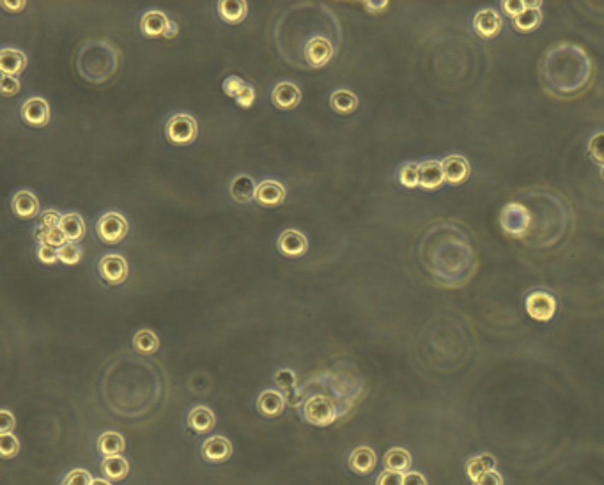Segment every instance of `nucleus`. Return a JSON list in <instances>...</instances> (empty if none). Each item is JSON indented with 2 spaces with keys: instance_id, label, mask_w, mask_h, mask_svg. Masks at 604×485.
Masks as SVG:
<instances>
[{
  "instance_id": "9",
  "label": "nucleus",
  "mask_w": 604,
  "mask_h": 485,
  "mask_svg": "<svg viewBox=\"0 0 604 485\" xmlns=\"http://www.w3.org/2000/svg\"><path fill=\"white\" fill-rule=\"evenodd\" d=\"M97 273L108 285H121L130 275L128 261L119 253H107L97 263Z\"/></svg>"
},
{
  "instance_id": "21",
  "label": "nucleus",
  "mask_w": 604,
  "mask_h": 485,
  "mask_svg": "<svg viewBox=\"0 0 604 485\" xmlns=\"http://www.w3.org/2000/svg\"><path fill=\"white\" fill-rule=\"evenodd\" d=\"M230 455H232V445L222 436L206 439L202 445V457L209 462H225Z\"/></svg>"
},
{
  "instance_id": "15",
  "label": "nucleus",
  "mask_w": 604,
  "mask_h": 485,
  "mask_svg": "<svg viewBox=\"0 0 604 485\" xmlns=\"http://www.w3.org/2000/svg\"><path fill=\"white\" fill-rule=\"evenodd\" d=\"M302 101V90L292 82H280L271 90V103L278 110H295Z\"/></svg>"
},
{
  "instance_id": "42",
  "label": "nucleus",
  "mask_w": 604,
  "mask_h": 485,
  "mask_svg": "<svg viewBox=\"0 0 604 485\" xmlns=\"http://www.w3.org/2000/svg\"><path fill=\"white\" fill-rule=\"evenodd\" d=\"M93 484V477L89 471L85 469H73L71 473L66 474L62 485H90Z\"/></svg>"
},
{
  "instance_id": "34",
  "label": "nucleus",
  "mask_w": 604,
  "mask_h": 485,
  "mask_svg": "<svg viewBox=\"0 0 604 485\" xmlns=\"http://www.w3.org/2000/svg\"><path fill=\"white\" fill-rule=\"evenodd\" d=\"M385 466L390 471H408L411 467V455L404 448H392L385 455Z\"/></svg>"
},
{
  "instance_id": "25",
  "label": "nucleus",
  "mask_w": 604,
  "mask_h": 485,
  "mask_svg": "<svg viewBox=\"0 0 604 485\" xmlns=\"http://www.w3.org/2000/svg\"><path fill=\"white\" fill-rule=\"evenodd\" d=\"M378 457H376L374 450L369 446H360V448L353 450L351 457H349V467L358 474H369L374 471Z\"/></svg>"
},
{
  "instance_id": "4",
  "label": "nucleus",
  "mask_w": 604,
  "mask_h": 485,
  "mask_svg": "<svg viewBox=\"0 0 604 485\" xmlns=\"http://www.w3.org/2000/svg\"><path fill=\"white\" fill-rule=\"evenodd\" d=\"M502 230L507 234L512 239H518L525 243L532 232V215L525 202L512 200L507 202L504 208L500 209V216H498Z\"/></svg>"
},
{
  "instance_id": "44",
  "label": "nucleus",
  "mask_w": 604,
  "mask_h": 485,
  "mask_svg": "<svg viewBox=\"0 0 604 485\" xmlns=\"http://www.w3.org/2000/svg\"><path fill=\"white\" fill-rule=\"evenodd\" d=\"M36 256L43 264H55L59 261V250L43 243V245L37 246Z\"/></svg>"
},
{
  "instance_id": "38",
  "label": "nucleus",
  "mask_w": 604,
  "mask_h": 485,
  "mask_svg": "<svg viewBox=\"0 0 604 485\" xmlns=\"http://www.w3.org/2000/svg\"><path fill=\"white\" fill-rule=\"evenodd\" d=\"M82 256V249H80L76 243H69L68 241L64 246L59 249V261H61L62 264H66V266H75V264H78Z\"/></svg>"
},
{
  "instance_id": "43",
  "label": "nucleus",
  "mask_w": 604,
  "mask_h": 485,
  "mask_svg": "<svg viewBox=\"0 0 604 485\" xmlns=\"http://www.w3.org/2000/svg\"><path fill=\"white\" fill-rule=\"evenodd\" d=\"M245 85L247 83L243 82L239 76H227V80L223 82V92H225L227 96H230V97H234V100H236Z\"/></svg>"
},
{
  "instance_id": "17",
  "label": "nucleus",
  "mask_w": 604,
  "mask_h": 485,
  "mask_svg": "<svg viewBox=\"0 0 604 485\" xmlns=\"http://www.w3.org/2000/svg\"><path fill=\"white\" fill-rule=\"evenodd\" d=\"M473 29L484 40H493L502 32V18L495 9H480L473 18Z\"/></svg>"
},
{
  "instance_id": "47",
  "label": "nucleus",
  "mask_w": 604,
  "mask_h": 485,
  "mask_svg": "<svg viewBox=\"0 0 604 485\" xmlns=\"http://www.w3.org/2000/svg\"><path fill=\"white\" fill-rule=\"evenodd\" d=\"M404 474L399 471H390L385 469L378 478V484L376 485H403Z\"/></svg>"
},
{
  "instance_id": "12",
  "label": "nucleus",
  "mask_w": 604,
  "mask_h": 485,
  "mask_svg": "<svg viewBox=\"0 0 604 485\" xmlns=\"http://www.w3.org/2000/svg\"><path fill=\"white\" fill-rule=\"evenodd\" d=\"M277 249L288 259H298L303 257L309 250V239L303 232L296 229H288L278 236Z\"/></svg>"
},
{
  "instance_id": "8",
  "label": "nucleus",
  "mask_w": 604,
  "mask_h": 485,
  "mask_svg": "<svg viewBox=\"0 0 604 485\" xmlns=\"http://www.w3.org/2000/svg\"><path fill=\"white\" fill-rule=\"evenodd\" d=\"M141 32L149 40H156V37H174L177 34V25L167 18L165 13L162 11H148L142 15L141 20Z\"/></svg>"
},
{
  "instance_id": "6",
  "label": "nucleus",
  "mask_w": 604,
  "mask_h": 485,
  "mask_svg": "<svg viewBox=\"0 0 604 485\" xmlns=\"http://www.w3.org/2000/svg\"><path fill=\"white\" fill-rule=\"evenodd\" d=\"M165 137L174 145H190L197 138V123L190 114H174L165 124Z\"/></svg>"
},
{
  "instance_id": "18",
  "label": "nucleus",
  "mask_w": 604,
  "mask_h": 485,
  "mask_svg": "<svg viewBox=\"0 0 604 485\" xmlns=\"http://www.w3.org/2000/svg\"><path fill=\"white\" fill-rule=\"evenodd\" d=\"M11 209L20 220L36 218L40 215V198L29 190H20L11 200Z\"/></svg>"
},
{
  "instance_id": "20",
  "label": "nucleus",
  "mask_w": 604,
  "mask_h": 485,
  "mask_svg": "<svg viewBox=\"0 0 604 485\" xmlns=\"http://www.w3.org/2000/svg\"><path fill=\"white\" fill-rule=\"evenodd\" d=\"M256 181L250 176H247V174H237V176L232 177V181H230L229 184L230 197L236 202H239V204L252 202L254 198H256Z\"/></svg>"
},
{
  "instance_id": "14",
  "label": "nucleus",
  "mask_w": 604,
  "mask_h": 485,
  "mask_svg": "<svg viewBox=\"0 0 604 485\" xmlns=\"http://www.w3.org/2000/svg\"><path fill=\"white\" fill-rule=\"evenodd\" d=\"M442 167L443 174H445V183L452 184V186H459V184L466 183L471 174L470 162L463 155L446 156L442 162Z\"/></svg>"
},
{
  "instance_id": "48",
  "label": "nucleus",
  "mask_w": 604,
  "mask_h": 485,
  "mask_svg": "<svg viewBox=\"0 0 604 485\" xmlns=\"http://www.w3.org/2000/svg\"><path fill=\"white\" fill-rule=\"evenodd\" d=\"M254 100H256V90H254L252 85L247 83V85L243 87V90L239 92V96L236 97V103L239 104L241 108H250L254 104Z\"/></svg>"
},
{
  "instance_id": "3",
  "label": "nucleus",
  "mask_w": 604,
  "mask_h": 485,
  "mask_svg": "<svg viewBox=\"0 0 604 485\" xmlns=\"http://www.w3.org/2000/svg\"><path fill=\"white\" fill-rule=\"evenodd\" d=\"M532 215V232L525 241L528 246H553L564 239L571 227V209L560 195L550 190H530L519 197Z\"/></svg>"
},
{
  "instance_id": "13",
  "label": "nucleus",
  "mask_w": 604,
  "mask_h": 485,
  "mask_svg": "<svg viewBox=\"0 0 604 485\" xmlns=\"http://www.w3.org/2000/svg\"><path fill=\"white\" fill-rule=\"evenodd\" d=\"M333 44H331L326 37L321 36L312 37V40L305 44V50H303L305 61L309 62L310 68H323V66H326L328 62L331 61V57H333Z\"/></svg>"
},
{
  "instance_id": "35",
  "label": "nucleus",
  "mask_w": 604,
  "mask_h": 485,
  "mask_svg": "<svg viewBox=\"0 0 604 485\" xmlns=\"http://www.w3.org/2000/svg\"><path fill=\"white\" fill-rule=\"evenodd\" d=\"M34 237H36V241L40 243V245H50L54 246V249H61V246H64L66 243H68V239H66L64 232L61 230V227H57V229H40V227H36L34 229Z\"/></svg>"
},
{
  "instance_id": "52",
  "label": "nucleus",
  "mask_w": 604,
  "mask_h": 485,
  "mask_svg": "<svg viewBox=\"0 0 604 485\" xmlns=\"http://www.w3.org/2000/svg\"><path fill=\"white\" fill-rule=\"evenodd\" d=\"M27 6L25 0H20V2H8V0H2V8L9 13H20L23 11Z\"/></svg>"
},
{
  "instance_id": "49",
  "label": "nucleus",
  "mask_w": 604,
  "mask_h": 485,
  "mask_svg": "<svg viewBox=\"0 0 604 485\" xmlns=\"http://www.w3.org/2000/svg\"><path fill=\"white\" fill-rule=\"evenodd\" d=\"M473 485H504V478L498 471H491V473L484 474L477 481H473Z\"/></svg>"
},
{
  "instance_id": "45",
  "label": "nucleus",
  "mask_w": 604,
  "mask_h": 485,
  "mask_svg": "<svg viewBox=\"0 0 604 485\" xmlns=\"http://www.w3.org/2000/svg\"><path fill=\"white\" fill-rule=\"evenodd\" d=\"M528 6L530 2H525V0H507V2H502V9H504L505 15L511 16V18H516L518 15H521Z\"/></svg>"
},
{
  "instance_id": "19",
  "label": "nucleus",
  "mask_w": 604,
  "mask_h": 485,
  "mask_svg": "<svg viewBox=\"0 0 604 485\" xmlns=\"http://www.w3.org/2000/svg\"><path fill=\"white\" fill-rule=\"evenodd\" d=\"M27 68V55L16 48H4L0 52V71L2 76H16L22 75Z\"/></svg>"
},
{
  "instance_id": "28",
  "label": "nucleus",
  "mask_w": 604,
  "mask_h": 485,
  "mask_svg": "<svg viewBox=\"0 0 604 485\" xmlns=\"http://www.w3.org/2000/svg\"><path fill=\"white\" fill-rule=\"evenodd\" d=\"M59 227H61V230L64 232L66 239L69 243H78L85 236V223H83V218L78 212H66V215H62L61 225Z\"/></svg>"
},
{
  "instance_id": "30",
  "label": "nucleus",
  "mask_w": 604,
  "mask_h": 485,
  "mask_svg": "<svg viewBox=\"0 0 604 485\" xmlns=\"http://www.w3.org/2000/svg\"><path fill=\"white\" fill-rule=\"evenodd\" d=\"M215 414L211 409L204 406H197L190 411L188 414V425L194 429L195 432H208L215 427Z\"/></svg>"
},
{
  "instance_id": "2",
  "label": "nucleus",
  "mask_w": 604,
  "mask_h": 485,
  "mask_svg": "<svg viewBox=\"0 0 604 485\" xmlns=\"http://www.w3.org/2000/svg\"><path fill=\"white\" fill-rule=\"evenodd\" d=\"M540 80L550 94L574 97L585 92L592 82V59L574 43H558L540 61Z\"/></svg>"
},
{
  "instance_id": "29",
  "label": "nucleus",
  "mask_w": 604,
  "mask_h": 485,
  "mask_svg": "<svg viewBox=\"0 0 604 485\" xmlns=\"http://www.w3.org/2000/svg\"><path fill=\"white\" fill-rule=\"evenodd\" d=\"M330 107L333 108L337 114L349 115L358 108V96L348 89L333 90L330 96Z\"/></svg>"
},
{
  "instance_id": "36",
  "label": "nucleus",
  "mask_w": 604,
  "mask_h": 485,
  "mask_svg": "<svg viewBox=\"0 0 604 485\" xmlns=\"http://www.w3.org/2000/svg\"><path fill=\"white\" fill-rule=\"evenodd\" d=\"M275 383H277L278 388L284 390L285 393H288V402L292 404V406H296V376L295 372L289 371V369H282V371H278L277 374H275Z\"/></svg>"
},
{
  "instance_id": "32",
  "label": "nucleus",
  "mask_w": 604,
  "mask_h": 485,
  "mask_svg": "<svg viewBox=\"0 0 604 485\" xmlns=\"http://www.w3.org/2000/svg\"><path fill=\"white\" fill-rule=\"evenodd\" d=\"M97 448L105 457H119V453H123L124 450L123 436L117 432H105L97 439Z\"/></svg>"
},
{
  "instance_id": "51",
  "label": "nucleus",
  "mask_w": 604,
  "mask_h": 485,
  "mask_svg": "<svg viewBox=\"0 0 604 485\" xmlns=\"http://www.w3.org/2000/svg\"><path fill=\"white\" fill-rule=\"evenodd\" d=\"M403 485H427V480H425V477L422 473L410 471V473L404 474Z\"/></svg>"
},
{
  "instance_id": "5",
  "label": "nucleus",
  "mask_w": 604,
  "mask_h": 485,
  "mask_svg": "<svg viewBox=\"0 0 604 485\" xmlns=\"http://www.w3.org/2000/svg\"><path fill=\"white\" fill-rule=\"evenodd\" d=\"M130 223L124 215L117 211H108L100 216L96 223V234L105 245H117L128 236Z\"/></svg>"
},
{
  "instance_id": "22",
  "label": "nucleus",
  "mask_w": 604,
  "mask_h": 485,
  "mask_svg": "<svg viewBox=\"0 0 604 485\" xmlns=\"http://www.w3.org/2000/svg\"><path fill=\"white\" fill-rule=\"evenodd\" d=\"M218 16L229 25H237L247 18L249 6L245 0H220L216 6Z\"/></svg>"
},
{
  "instance_id": "27",
  "label": "nucleus",
  "mask_w": 604,
  "mask_h": 485,
  "mask_svg": "<svg viewBox=\"0 0 604 485\" xmlns=\"http://www.w3.org/2000/svg\"><path fill=\"white\" fill-rule=\"evenodd\" d=\"M497 467V459L491 453H478L466 462V474L471 481H477L484 474L491 473Z\"/></svg>"
},
{
  "instance_id": "23",
  "label": "nucleus",
  "mask_w": 604,
  "mask_h": 485,
  "mask_svg": "<svg viewBox=\"0 0 604 485\" xmlns=\"http://www.w3.org/2000/svg\"><path fill=\"white\" fill-rule=\"evenodd\" d=\"M420 188L427 191H434L445 183V174H443L442 162H424L420 163Z\"/></svg>"
},
{
  "instance_id": "31",
  "label": "nucleus",
  "mask_w": 604,
  "mask_h": 485,
  "mask_svg": "<svg viewBox=\"0 0 604 485\" xmlns=\"http://www.w3.org/2000/svg\"><path fill=\"white\" fill-rule=\"evenodd\" d=\"M134 349L138 354L151 356L160 349V338L156 337L155 331L141 330L134 337Z\"/></svg>"
},
{
  "instance_id": "46",
  "label": "nucleus",
  "mask_w": 604,
  "mask_h": 485,
  "mask_svg": "<svg viewBox=\"0 0 604 485\" xmlns=\"http://www.w3.org/2000/svg\"><path fill=\"white\" fill-rule=\"evenodd\" d=\"M0 92L2 96L11 97L15 94L20 92V82L18 78H13V76H2L0 78Z\"/></svg>"
},
{
  "instance_id": "10",
  "label": "nucleus",
  "mask_w": 604,
  "mask_h": 485,
  "mask_svg": "<svg viewBox=\"0 0 604 485\" xmlns=\"http://www.w3.org/2000/svg\"><path fill=\"white\" fill-rule=\"evenodd\" d=\"M303 413H305L307 420L317 427H326V425L333 424L335 417H337L333 402L324 395H316L307 400Z\"/></svg>"
},
{
  "instance_id": "39",
  "label": "nucleus",
  "mask_w": 604,
  "mask_h": 485,
  "mask_svg": "<svg viewBox=\"0 0 604 485\" xmlns=\"http://www.w3.org/2000/svg\"><path fill=\"white\" fill-rule=\"evenodd\" d=\"M588 156L592 162L603 169L604 167V133H596L588 142Z\"/></svg>"
},
{
  "instance_id": "53",
  "label": "nucleus",
  "mask_w": 604,
  "mask_h": 485,
  "mask_svg": "<svg viewBox=\"0 0 604 485\" xmlns=\"http://www.w3.org/2000/svg\"><path fill=\"white\" fill-rule=\"evenodd\" d=\"M386 6H389V2H367V4H365V8H367V11H371V13H379V11H383Z\"/></svg>"
},
{
  "instance_id": "33",
  "label": "nucleus",
  "mask_w": 604,
  "mask_h": 485,
  "mask_svg": "<svg viewBox=\"0 0 604 485\" xmlns=\"http://www.w3.org/2000/svg\"><path fill=\"white\" fill-rule=\"evenodd\" d=\"M101 469H103L105 477L117 481L126 478L130 466H128V460H124L123 457H105L103 464H101Z\"/></svg>"
},
{
  "instance_id": "41",
  "label": "nucleus",
  "mask_w": 604,
  "mask_h": 485,
  "mask_svg": "<svg viewBox=\"0 0 604 485\" xmlns=\"http://www.w3.org/2000/svg\"><path fill=\"white\" fill-rule=\"evenodd\" d=\"M61 220H62L61 212H57L55 209H47V211L41 212L40 222H37V227H40V229H47V230L57 229V227L61 225Z\"/></svg>"
},
{
  "instance_id": "24",
  "label": "nucleus",
  "mask_w": 604,
  "mask_h": 485,
  "mask_svg": "<svg viewBox=\"0 0 604 485\" xmlns=\"http://www.w3.org/2000/svg\"><path fill=\"white\" fill-rule=\"evenodd\" d=\"M284 407L285 399L277 390H264L259 395V399H257V409H259L261 414L268 418L280 417L284 413Z\"/></svg>"
},
{
  "instance_id": "26",
  "label": "nucleus",
  "mask_w": 604,
  "mask_h": 485,
  "mask_svg": "<svg viewBox=\"0 0 604 485\" xmlns=\"http://www.w3.org/2000/svg\"><path fill=\"white\" fill-rule=\"evenodd\" d=\"M543 23V11H540V2H530L528 8L512 18V27L519 32H532Z\"/></svg>"
},
{
  "instance_id": "16",
  "label": "nucleus",
  "mask_w": 604,
  "mask_h": 485,
  "mask_svg": "<svg viewBox=\"0 0 604 485\" xmlns=\"http://www.w3.org/2000/svg\"><path fill=\"white\" fill-rule=\"evenodd\" d=\"M257 204L263 208H278L285 200V188L278 181L264 179L257 184L256 190Z\"/></svg>"
},
{
  "instance_id": "37",
  "label": "nucleus",
  "mask_w": 604,
  "mask_h": 485,
  "mask_svg": "<svg viewBox=\"0 0 604 485\" xmlns=\"http://www.w3.org/2000/svg\"><path fill=\"white\" fill-rule=\"evenodd\" d=\"M418 172H420V163H404L403 167L399 169V183L403 184L404 188H418L420 186V176H418Z\"/></svg>"
},
{
  "instance_id": "40",
  "label": "nucleus",
  "mask_w": 604,
  "mask_h": 485,
  "mask_svg": "<svg viewBox=\"0 0 604 485\" xmlns=\"http://www.w3.org/2000/svg\"><path fill=\"white\" fill-rule=\"evenodd\" d=\"M0 452H2V457H6V459H11V457H15L16 453L20 452L18 439H16L13 434L0 436Z\"/></svg>"
},
{
  "instance_id": "1",
  "label": "nucleus",
  "mask_w": 604,
  "mask_h": 485,
  "mask_svg": "<svg viewBox=\"0 0 604 485\" xmlns=\"http://www.w3.org/2000/svg\"><path fill=\"white\" fill-rule=\"evenodd\" d=\"M422 266L439 285L457 289L477 270V253L470 236L454 222H438L425 230L418 249Z\"/></svg>"
},
{
  "instance_id": "11",
  "label": "nucleus",
  "mask_w": 604,
  "mask_h": 485,
  "mask_svg": "<svg viewBox=\"0 0 604 485\" xmlns=\"http://www.w3.org/2000/svg\"><path fill=\"white\" fill-rule=\"evenodd\" d=\"M20 117L30 128H45L50 123V104L40 96L29 97L20 108Z\"/></svg>"
},
{
  "instance_id": "7",
  "label": "nucleus",
  "mask_w": 604,
  "mask_h": 485,
  "mask_svg": "<svg viewBox=\"0 0 604 485\" xmlns=\"http://www.w3.org/2000/svg\"><path fill=\"white\" fill-rule=\"evenodd\" d=\"M558 309L557 298L551 294L550 291L544 289H535L530 292L525 299V310L532 319L540 321V323H547L555 317Z\"/></svg>"
},
{
  "instance_id": "54",
  "label": "nucleus",
  "mask_w": 604,
  "mask_h": 485,
  "mask_svg": "<svg viewBox=\"0 0 604 485\" xmlns=\"http://www.w3.org/2000/svg\"><path fill=\"white\" fill-rule=\"evenodd\" d=\"M90 485H112L110 481H107V480H103V478H96V480H93V484Z\"/></svg>"
},
{
  "instance_id": "50",
  "label": "nucleus",
  "mask_w": 604,
  "mask_h": 485,
  "mask_svg": "<svg viewBox=\"0 0 604 485\" xmlns=\"http://www.w3.org/2000/svg\"><path fill=\"white\" fill-rule=\"evenodd\" d=\"M0 418H2L0 432H2V434H11V431L15 429V417H13L8 409H4L2 413H0Z\"/></svg>"
}]
</instances>
